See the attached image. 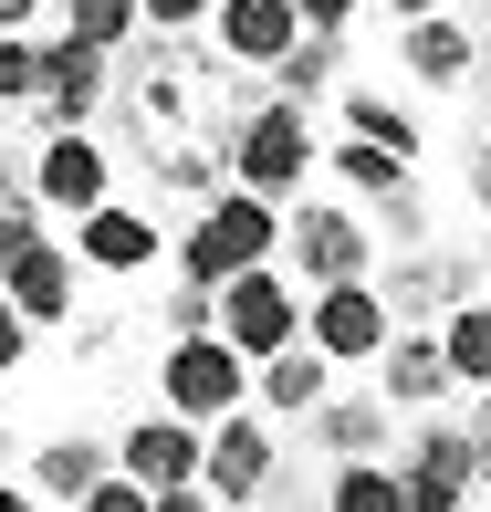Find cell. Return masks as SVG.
Here are the masks:
<instances>
[{"label": "cell", "mask_w": 491, "mask_h": 512, "mask_svg": "<svg viewBox=\"0 0 491 512\" xmlns=\"http://www.w3.org/2000/svg\"><path fill=\"white\" fill-rule=\"evenodd\" d=\"M230 53H199L189 32H147L126 42V74H115V115L136 126V157H147L157 189L178 199H220L230 178V136H241V115H230Z\"/></svg>", "instance_id": "6da1fadb"}, {"label": "cell", "mask_w": 491, "mask_h": 512, "mask_svg": "<svg viewBox=\"0 0 491 512\" xmlns=\"http://www.w3.org/2000/svg\"><path fill=\"white\" fill-rule=\"evenodd\" d=\"M272 251H283V199H262V189H241V178H230V189H220V199L199 209V230L178 241V272L220 293L230 272L272 262Z\"/></svg>", "instance_id": "7a4b0ae2"}, {"label": "cell", "mask_w": 491, "mask_h": 512, "mask_svg": "<svg viewBox=\"0 0 491 512\" xmlns=\"http://www.w3.org/2000/svg\"><path fill=\"white\" fill-rule=\"evenodd\" d=\"M314 126H303V105L293 95H272V105H251L241 115V136H230V168H241V189H262V199H293L303 178H314Z\"/></svg>", "instance_id": "3957f363"}, {"label": "cell", "mask_w": 491, "mask_h": 512, "mask_svg": "<svg viewBox=\"0 0 491 512\" xmlns=\"http://www.w3.org/2000/svg\"><path fill=\"white\" fill-rule=\"evenodd\" d=\"M157 387H168V408H178V418L220 429V418H230V408L251 398V356H241V345L220 335V324H209V335H178V345H168Z\"/></svg>", "instance_id": "277c9868"}, {"label": "cell", "mask_w": 491, "mask_h": 512, "mask_svg": "<svg viewBox=\"0 0 491 512\" xmlns=\"http://www.w3.org/2000/svg\"><path fill=\"white\" fill-rule=\"evenodd\" d=\"M220 335L241 345L251 366H262V356H283V345H303V304H293V283H283L272 262L230 272V283H220Z\"/></svg>", "instance_id": "5b68a950"}, {"label": "cell", "mask_w": 491, "mask_h": 512, "mask_svg": "<svg viewBox=\"0 0 491 512\" xmlns=\"http://www.w3.org/2000/svg\"><path fill=\"white\" fill-rule=\"evenodd\" d=\"M283 251L303 262V283H366V262H377V230L356 220V209H335V199H314V209H293L283 220Z\"/></svg>", "instance_id": "8992f818"}, {"label": "cell", "mask_w": 491, "mask_h": 512, "mask_svg": "<svg viewBox=\"0 0 491 512\" xmlns=\"http://www.w3.org/2000/svg\"><path fill=\"white\" fill-rule=\"evenodd\" d=\"M32 189H42V209H63V220L105 209V199H115V157L95 147V126H53V136H42V157H32Z\"/></svg>", "instance_id": "52a82bcc"}, {"label": "cell", "mask_w": 491, "mask_h": 512, "mask_svg": "<svg viewBox=\"0 0 491 512\" xmlns=\"http://www.w3.org/2000/svg\"><path fill=\"white\" fill-rule=\"evenodd\" d=\"M303 335H314L335 366H366V356H387L397 304H387L377 283H324V293H314V314H303Z\"/></svg>", "instance_id": "ba28073f"}, {"label": "cell", "mask_w": 491, "mask_h": 512, "mask_svg": "<svg viewBox=\"0 0 491 512\" xmlns=\"http://www.w3.org/2000/svg\"><path fill=\"white\" fill-rule=\"evenodd\" d=\"M115 471H136V481H147V492H189V481L209 471V429H199V418H136V429L126 439H115Z\"/></svg>", "instance_id": "9c48e42d"}, {"label": "cell", "mask_w": 491, "mask_h": 512, "mask_svg": "<svg viewBox=\"0 0 491 512\" xmlns=\"http://www.w3.org/2000/svg\"><path fill=\"white\" fill-rule=\"evenodd\" d=\"M115 105V53H95V42H42V115L53 126H95V115Z\"/></svg>", "instance_id": "30bf717a"}, {"label": "cell", "mask_w": 491, "mask_h": 512, "mask_svg": "<svg viewBox=\"0 0 491 512\" xmlns=\"http://www.w3.org/2000/svg\"><path fill=\"white\" fill-rule=\"evenodd\" d=\"M408 512H471V481H481V439H460V429H429L408 450Z\"/></svg>", "instance_id": "8fae6325"}, {"label": "cell", "mask_w": 491, "mask_h": 512, "mask_svg": "<svg viewBox=\"0 0 491 512\" xmlns=\"http://www.w3.org/2000/svg\"><path fill=\"white\" fill-rule=\"evenodd\" d=\"M199 481H209L220 502H262V492H272V429L230 408L220 429H209V471H199Z\"/></svg>", "instance_id": "7c38bea8"}, {"label": "cell", "mask_w": 491, "mask_h": 512, "mask_svg": "<svg viewBox=\"0 0 491 512\" xmlns=\"http://www.w3.org/2000/svg\"><path fill=\"white\" fill-rule=\"evenodd\" d=\"M303 42V0H220V53L251 63V74H272Z\"/></svg>", "instance_id": "4fadbf2b"}, {"label": "cell", "mask_w": 491, "mask_h": 512, "mask_svg": "<svg viewBox=\"0 0 491 512\" xmlns=\"http://www.w3.org/2000/svg\"><path fill=\"white\" fill-rule=\"evenodd\" d=\"M377 366H387V408H429L439 387H460V377H450V345H439V335H418V324H397Z\"/></svg>", "instance_id": "5bb4252c"}, {"label": "cell", "mask_w": 491, "mask_h": 512, "mask_svg": "<svg viewBox=\"0 0 491 512\" xmlns=\"http://www.w3.org/2000/svg\"><path fill=\"white\" fill-rule=\"evenodd\" d=\"M408 63L418 84H471V63H481V42H471V21H450V11H429V21H408Z\"/></svg>", "instance_id": "9a60e30c"}, {"label": "cell", "mask_w": 491, "mask_h": 512, "mask_svg": "<svg viewBox=\"0 0 491 512\" xmlns=\"http://www.w3.org/2000/svg\"><path fill=\"white\" fill-rule=\"evenodd\" d=\"M84 262H95V272H147L157 262V220H147V209H84Z\"/></svg>", "instance_id": "2e32d148"}, {"label": "cell", "mask_w": 491, "mask_h": 512, "mask_svg": "<svg viewBox=\"0 0 491 512\" xmlns=\"http://www.w3.org/2000/svg\"><path fill=\"white\" fill-rule=\"evenodd\" d=\"M387 304H397V324H429V314L471 304V272L460 262H408V272H387Z\"/></svg>", "instance_id": "e0dca14e"}, {"label": "cell", "mask_w": 491, "mask_h": 512, "mask_svg": "<svg viewBox=\"0 0 491 512\" xmlns=\"http://www.w3.org/2000/svg\"><path fill=\"white\" fill-rule=\"evenodd\" d=\"M324 377H335V356L303 335L283 356H262V408H324Z\"/></svg>", "instance_id": "ac0fdd59"}, {"label": "cell", "mask_w": 491, "mask_h": 512, "mask_svg": "<svg viewBox=\"0 0 491 512\" xmlns=\"http://www.w3.org/2000/svg\"><path fill=\"white\" fill-rule=\"evenodd\" d=\"M105 471H115V460L95 450V439H42V460H32V492H53V502H84Z\"/></svg>", "instance_id": "d6986e66"}, {"label": "cell", "mask_w": 491, "mask_h": 512, "mask_svg": "<svg viewBox=\"0 0 491 512\" xmlns=\"http://www.w3.org/2000/svg\"><path fill=\"white\" fill-rule=\"evenodd\" d=\"M11 304H21V314H32V324H63V314H74V262H63V251H53V241H42V251H32V262H21V272H11Z\"/></svg>", "instance_id": "ffe728a7"}, {"label": "cell", "mask_w": 491, "mask_h": 512, "mask_svg": "<svg viewBox=\"0 0 491 512\" xmlns=\"http://www.w3.org/2000/svg\"><path fill=\"white\" fill-rule=\"evenodd\" d=\"M32 251H42V189L0 168V283H11V272L32 262Z\"/></svg>", "instance_id": "44dd1931"}, {"label": "cell", "mask_w": 491, "mask_h": 512, "mask_svg": "<svg viewBox=\"0 0 491 512\" xmlns=\"http://www.w3.org/2000/svg\"><path fill=\"white\" fill-rule=\"evenodd\" d=\"M324 157H335V178H345V189H366V199L408 189V157H397V147H377V136H356V126H345V136H335Z\"/></svg>", "instance_id": "7402d4cb"}, {"label": "cell", "mask_w": 491, "mask_h": 512, "mask_svg": "<svg viewBox=\"0 0 491 512\" xmlns=\"http://www.w3.org/2000/svg\"><path fill=\"white\" fill-rule=\"evenodd\" d=\"M63 32L95 42V53H126V42L147 32V0H63Z\"/></svg>", "instance_id": "603a6c76"}, {"label": "cell", "mask_w": 491, "mask_h": 512, "mask_svg": "<svg viewBox=\"0 0 491 512\" xmlns=\"http://www.w3.org/2000/svg\"><path fill=\"white\" fill-rule=\"evenodd\" d=\"M439 345H450V377L491 387V304H450L439 314Z\"/></svg>", "instance_id": "cb8c5ba5"}, {"label": "cell", "mask_w": 491, "mask_h": 512, "mask_svg": "<svg viewBox=\"0 0 491 512\" xmlns=\"http://www.w3.org/2000/svg\"><path fill=\"white\" fill-rule=\"evenodd\" d=\"M324 84H335V32H303L283 63H272V95H293V105H314Z\"/></svg>", "instance_id": "d4e9b609"}, {"label": "cell", "mask_w": 491, "mask_h": 512, "mask_svg": "<svg viewBox=\"0 0 491 512\" xmlns=\"http://www.w3.org/2000/svg\"><path fill=\"white\" fill-rule=\"evenodd\" d=\"M324 512H408V481L377 471V460H345V471H335V502H324Z\"/></svg>", "instance_id": "484cf974"}, {"label": "cell", "mask_w": 491, "mask_h": 512, "mask_svg": "<svg viewBox=\"0 0 491 512\" xmlns=\"http://www.w3.org/2000/svg\"><path fill=\"white\" fill-rule=\"evenodd\" d=\"M324 439H335L345 460H366L387 439V387H377V398H335V408H324Z\"/></svg>", "instance_id": "4316f807"}, {"label": "cell", "mask_w": 491, "mask_h": 512, "mask_svg": "<svg viewBox=\"0 0 491 512\" xmlns=\"http://www.w3.org/2000/svg\"><path fill=\"white\" fill-rule=\"evenodd\" d=\"M345 126H356V136H377V147H397V157H418V126H408L387 95H366V84L345 95Z\"/></svg>", "instance_id": "83f0119b"}, {"label": "cell", "mask_w": 491, "mask_h": 512, "mask_svg": "<svg viewBox=\"0 0 491 512\" xmlns=\"http://www.w3.org/2000/svg\"><path fill=\"white\" fill-rule=\"evenodd\" d=\"M0 105H42V42L0 32Z\"/></svg>", "instance_id": "f1b7e54d"}, {"label": "cell", "mask_w": 491, "mask_h": 512, "mask_svg": "<svg viewBox=\"0 0 491 512\" xmlns=\"http://www.w3.org/2000/svg\"><path fill=\"white\" fill-rule=\"evenodd\" d=\"M84 512H157V492H147L136 471H105L95 492H84Z\"/></svg>", "instance_id": "f546056e"}, {"label": "cell", "mask_w": 491, "mask_h": 512, "mask_svg": "<svg viewBox=\"0 0 491 512\" xmlns=\"http://www.w3.org/2000/svg\"><path fill=\"white\" fill-rule=\"evenodd\" d=\"M21 356H32V314H21V304H11V283H0V377H11Z\"/></svg>", "instance_id": "4dcf8cb0"}, {"label": "cell", "mask_w": 491, "mask_h": 512, "mask_svg": "<svg viewBox=\"0 0 491 512\" xmlns=\"http://www.w3.org/2000/svg\"><path fill=\"white\" fill-rule=\"evenodd\" d=\"M209 0H147V32H199Z\"/></svg>", "instance_id": "1f68e13d"}, {"label": "cell", "mask_w": 491, "mask_h": 512, "mask_svg": "<svg viewBox=\"0 0 491 512\" xmlns=\"http://www.w3.org/2000/svg\"><path fill=\"white\" fill-rule=\"evenodd\" d=\"M356 21V0H303V32H345Z\"/></svg>", "instance_id": "d6a6232c"}, {"label": "cell", "mask_w": 491, "mask_h": 512, "mask_svg": "<svg viewBox=\"0 0 491 512\" xmlns=\"http://www.w3.org/2000/svg\"><path fill=\"white\" fill-rule=\"evenodd\" d=\"M157 512H209V481H189V492H157Z\"/></svg>", "instance_id": "836d02e7"}, {"label": "cell", "mask_w": 491, "mask_h": 512, "mask_svg": "<svg viewBox=\"0 0 491 512\" xmlns=\"http://www.w3.org/2000/svg\"><path fill=\"white\" fill-rule=\"evenodd\" d=\"M471 199H481V209H491V147H481V157H471Z\"/></svg>", "instance_id": "e575fe53"}, {"label": "cell", "mask_w": 491, "mask_h": 512, "mask_svg": "<svg viewBox=\"0 0 491 512\" xmlns=\"http://www.w3.org/2000/svg\"><path fill=\"white\" fill-rule=\"evenodd\" d=\"M387 11H397V21H429V11H450V0H387Z\"/></svg>", "instance_id": "d590c367"}, {"label": "cell", "mask_w": 491, "mask_h": 512, "mask_svg": "<svg viewBox=\"0 0 491 512\" xmlns=\"http://www.w3.org/2000/svg\"><path fill=\"white\" fill-rule=\"evenodd\" d=\"M42 11V0H0V32H21V21H32Z\"/></svg>", "instance_id": "8d00e7d4"}, {"label": "cell", "mask_w": 491, "mask_h": 512, "mask_svg": "<svg viewBox=\"0 0 491 512\" xmlns=\"http://www.w3.org/2000/svg\"><path fill=\"white\" fill-rule=\"evenodd\" d=\"M0 512H42V492H0Z\"/></svg>", "instance_id": "74e56055"}, {"label": "cell", "mask_w": 491, "mask_h": 512, "mask_svg": "<svg viewBox=\"0 0 491 512\" xmlns=\"http://www.w3.org/2000/svg\"><path fill=\"white\" fill-rule=\"evenodd\" d=\"M481 492H491V429H481Z\"/></svg>", "instance_id": "f35d334b"}]
</instances>
